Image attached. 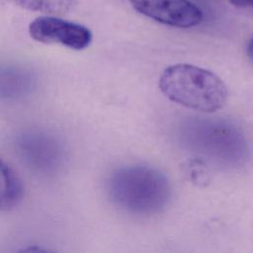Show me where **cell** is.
<instances>
[{"mask_svg":"<svg viewBox=\"0 0 253 253\" xmlns=\"http://www.w3.org/2000/svg\"><path fill=\"white\" fill-rule=\"evenodd\" d=\"M184 141L195 152L224 164L240 163L247 154L242 134L222 121L194 120L183 128Z\"/></svg>","mask_w":253,"mask_h":253,"instance_id":"3","label":"cell"},{"mask_svg":"<svg viewBox=\"0 0 253 253\" xmlns=\"http://www.w3.org/2000/svg\"><path fill=\"white\" fill-rule=\"evenodd\" d=\"M229 2L236 8L253 12V0H229Z\"/></svg>","mask_w":253,"mask_h":253,"instance_id":"10","label":"cell"},{"mask_svg":"<svg viewBox=\"0 0 253 253\" xmlns=\"http://www.w3.org/2000/svg\"><path fill=\"white\" fill-rule=\"evenodd\" d=\"M158 86L169 100L186 108L204 113L221 109L228 90L215 73L192 64H175L160 75Z\"/></svg>","mask_w":253,"mask_h":253,"instance_id":"1","label":"cell"},{"mask_svg":"<svg viewBox=\"0 0 253 253\" xmlns=\"http://www.w3.org/2000/svg\"><path fill=\"white\" fill-rule=\"evenodd\" d=\"M16 6L45 15H60L70 11L75 0H10Z\"/></svg>","mask_w":253,"mask_h":253,"instance_id":"9","label":"cell"},{"mask_svg":"<svg viewBox=\"0 0 253 253\" xmlns=\"http://www.w3.org/2000/svg\"><path fill=\"white\" fill-rule=\"evenodd\" d=\"M35 78L30 70L15 65H0V99L17 100L32 92Z\"/></svg>","mask_w":253,"mask_h":253,"instance_id":"7","label":"cell"},{"mask_svg":"<svg viewBox=\"0 0 253 253\" xmlns=\"http://www.w3.org/2000/svg\"><path fill=\"white\" fill-rule=\"evenodd\" d=\"M24 193L22 180L17 173L0 158V211L17 206Z\"/></svg>","mask_w":253,"mask_h":253,"instance_id":"8","label":"cell"},{"mask_svg":"<svg viewBox=\"0 0 253 253\" xmlns=\"http://www.w3.org/2000/svg\"><path fill=\"white\" fill-rule=\"evenodd\" d=\"M18 150L24 161L42 173H51L61 165L62 149L51 136L40 132L24 134L19 139Z\"/></svg>","mask_w":253,"mask_h":253,"instance_id":"6","label":"cell"},{"mask_svg":"<svg viewBox=\"0 0 253 253\" xmlns=\"http://www.w3.org/2000/svg\"><path fill=\"white\" fill-rule=\"evenodd\" d=\"M108 192L114 204L135 214L155 213L171 197L167 178L154 168L140 165L116 170L108 181Z\"/></svg>","mask_w":253,"mask_h":253,"instance_id":"2","label":"cell"},{"mask_svg":"<svg viewBox=\"0 0 253 253\" xmlns=\"http://www.w3.org/2000/svg\"><path fill=\"white\" fill-rule=\"evenodd\" d=\"M246 53L250 60L253 62V37L248 41L246 45Z\"/></svg>","mask_w":253,"mask_h":253,"instance_id":"11","label":"cell"},{"mask_svg":"<svg viewBox=\"0 0 253 253\" xmlns=\"http://www.w3.org/2000/svg\"><path fill=\"white\" fill-rule=\"evenodd\" d=\"M140 14L158 23L176 27L191 28L203 20V13L189 0H129Z\"/></svg>","mask_w":253,"mask_h":253,"instance_id":"5","label":"cell"},{"mask_svg":"<svg viewBox=\"0 0 253 253\" xmlns=\"http://www.w3.org/2000/svg\"><path fill=\"white\" fill-rule=\"evenodd\" d=\"M28 31L36 42L46 44L56 43L74 50L85 49L92 42V33L87 27L53 15L36 18L30 23Z\"/></svg>","mask_w":253,"mask_h":253,"instance_id":"4","label":"cell"}]
</instances>
